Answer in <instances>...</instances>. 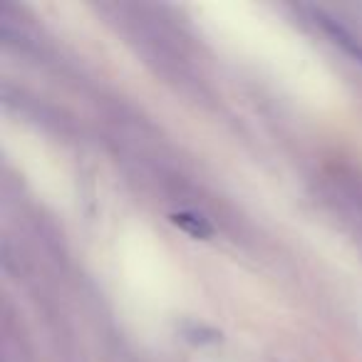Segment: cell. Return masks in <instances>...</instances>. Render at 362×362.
Segmentation results:
<instances>
[]
</instances>
